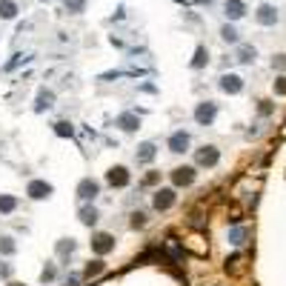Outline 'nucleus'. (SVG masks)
<instances>
[{
	"label": "nucleus",
	"mask_w": 286,
	"mask_h": 286,
	"mask_svg": "<svg viewBox=\"0 0 286 286\" xmlns=\"http://www.w3.org/2000/svg\"><path fill=\"white\" fill-rule=\"evenodd\" d=\"M14 14H17V6H14L11 0H0V17H3V20H11Z\"/></svg>",
	"instance_id": "22"
},
{
	"label": "nucleus",
	"mask_w": 286,
	"mask_h": 286,
	"mask_svg": "<svg viewBox=\"0 0 286 286\" xmlns=\"http://www.w3.org/2000/svg\"><path fill=\"white\" fill-rule=\"evenodd\" d=\"M11 275V266L9 263H3V266H0V278H9Z\"/></svg>",
	"instance_id": "35"
},
{
	"label": "nucleus",
	"mask_w": 286,
	"mask_h": 286,
	"mask_svg": "<svg viewBox=\"0 0 286 286\" xmlns=\"http://www.w3.org/2000/svg\"><path fill=\"white\" fill-rule=\"evenodd\" d=\"M272 66H278V69H286V57H284V55H278V57L272 60Z\"/></svg>",
	"instance_id": "34"
},
{
	"label": "nucleus",
	"mask_w": 286,
	"mask_h": 286,
	"mask_svg": "<svg viewBox=\"0 0 286 286\" xmlns=\"http://www.w3.org/2000/svg\"><path fill=\"white\" fill-rule=\"evenodd\" d=\"M220 37H223L226 43H238V32H235V26H223V29H220Z\"/></svg>",
	"instance_id": "24"
},
{
	"label": "nucleus",
	"mask_w": 286,
	"mask_h": 286,
	"mask_svg": "<svg viewBox=\"0 0 286 286\" xmlns=\"http://www.w3.org/2000/svg\"><path fill=\"white\" fill-rule=\"evenodd\" d=\"M40 281H43V284H52V281H55V266H46L43 272H40Z\"/></svg>",
	"instance_id": "30"
},
{
	"label": "nucleus",
	"mask_w": 286,
	"mask_h": 286,
	"mask_svg": "<svg viewBox=\"0 0 286 286\" xmlns=\"http://www.w3.org/2000/svg\"><path fill=\"white\" fill-rule=\"evenodd\" d=\"M220 89L226 92V95H238V92L243 89L240 75H223V78H220Z\"/></svg>",
	"instance_id": "10"
},
{
	"label": "nucleus",
	"mask_w": 286,
	"mask_h": 286,
	"mask_svg": "<svg viewBox=\"0 0 286 286\" xmlns=\"http://www.w3.org/2000/svg\"><path fill=\"white\" fill-rule=\"evenodd\" d=\"M243 238H246L243 229H232V232H229V240H232V243H243Z\"/></svg>",
	"instance_id": "29"
},
{
	"label": "nucleus",
	"mask_w": 286,
	"mask_h": 286,
	"mask_svg": "<svg viewBox=\"0 0 286 286\" xmlns=\"http://www.w3.org/2000/svg\"><path fill=\"white\" fill-rule=\"evenodd\" d=\"M103 269H106V263H103L100 258H95V261H89V263H86V269H83V278L89 281V278H95V275H100Z\"/></svg>",
	"instance_id": "17"
},
{
	"label": "nucleus",
	"mask_w": 286,
	"mask_h": 286,
	"mask_svg": "<svg viewBox=\"0 0 286 286\" xmlns=\"http://www.w3.org/2000/svg\"><path fill=\"white\" fill-rule=\"evenodd\" d=\"M106 181H109V186L123 189V186H129V169L126 166H112V169L106 172Z\"/></svg>",
	"instance_id": "7"
},
{
	"label": "nucleus",
	"mask_w": 286,
	"mask_h": 286,
	"mask_svg": "<svg viewBox=\"0 0 286 286\" xmlns=\"http://www.w3.org/2000/svg\"><path fill=\"white\" fill-rule=\"evenodd\" d=\"M258 112L266 117V114H272L275 112V106H272V100H261V106H258Z\"/></svg>",
	"instance_id": "32"
},
{
	"label": "nucleus",
	"mask_w": 286,
	"mask_h": 286,
	"mask_svg": "<svg viewBox=\"0 0 286 286\" xmlns=\"http://www.w3.org/2000/svg\"><path fill=\"white\" fill-rule=\"evenodd\" d=\"M0 252H3V255H11V252H14V240H11V238H0Z\"/></svg>",
	"instance_id": "26"
},
{
	"label": "nucleus",
	"mask_w": 286,
	"mask_h": 286,
	"mask_svg": "<svg viewBox=\"0 0 286 286\" xmlns=\"http://www.w3.org/2000/svg\"><path fill=\"white\" fill-rule=\"evenodd\" d=\"M55 132L60 137H72L75 135V129H72V123H66V120H60V123H55Z\"/></svg>",
	"instance_id": "23"
},
{
	"label": "nucleus",
	"mask_w": 286,
	"mask_h": 286,
	"mask_svg": "<svg viewBox=\"0 0 286 286\" xmlns=\"http://www.w3.org/2000/svg\"><path fill=\"white\" fill-rule=\"evenodd\" d=\"M9 286H23V284H9Z\"/></svg>",
	"instance_id": "36"
},
{
	"label": "nucleus",
	"mask_w": 286,
	"mask_h": 286,
	"mask_svg": "<svg viewBox=\"0 0 286 286\" xmlns=\"http://www.w3.org/2000/svg\"><path fill=\"white\" fill-rule=\"evenodd\" d=\"M114 249V235H109V232H95L92 235V252L95 255H109V252Z\"/></svg>",
	"instance_id": "1"
},
{
	"label": "nucleus",
	"mask_w": 286,
	"mask_h": 286,
	"mask_svg": "<svg viewBox=\"0 0 286 286\" xmlns=\"http://www.w3.org/2000/svg\"><path fill=\"white\" fill-rule=\"evenodd\" d=\"M235 57H238L240 63H255L258 52H255V46H238V55Z\"/></svg>",
	"instance_id": "18"
},
{
	"label": "nucleus",
	"mask_w": 286,
	"mask_h": 286,
	"mask_svg": "<svg viewBox=\"0 0 286 286\" xmlns=\"http://www.w3.org/2000/svg\"><path fill=\"white\" fill-rule=\"evenodd\" d=\"M26 194H29L32 200H43V197L52 194V186H49L46 181H32L29 186H26Z\"/></svg>",
	"instance_id": "8"
},
{
	"label": "nucleus",
	"mask_w": 286,
	"mask_h": 286,
	"mask_svg": "<svg viewBox=\"0 0 286 286\" xmlns=\"http://www.w3.org/2000/svg\"><path fill=\"white\" fill-rule=\"evenodd\" d=\"M255 17H258V23H261V26H275V23H278V9H275V6H269V3H263V6H258Z\"/></svg>",
	"instance_id": "9"
},
{
	"label": "nucleus",
	"mask_w": 286,
	"mask_h": 286,
	"mask_svg": "<svg viewBox=\"0 0 286 286\" xmlns=\"http://www.w3.org/2000/svg\"><path fill=\"white\" fill-rule=\"evenodd\" d=\"M194 178H197L194 166H178V169H172V183L175 186H192Z\"/></svg>",
	"instance_id": "4"
},
{
	"label": "nucleus",
	"mask_w": 286,
	"mask_h": 286,
	"mask_svg": "<svg viewBox=\"0 0 286 286\" xmlns=\"http://www.w3.org/2000/svg\"><path fill=\"white\" fill-rule=\"evenodd\" d=\"M155 155H158V146H155V143H143V146L137 149V163H152V160H155Z\"/></svg>",
	"instance_id": "14"
},
{
	"label": "nucleus",
	"mask_w": 286,
	"mask_h": 286,
	"mask_svg": "<svg viewBox=\"0 0 286 286\" xmlns=\"http://www.w3.org/2000/svg\"><path fill=\"white\" fill-rule=\"evenodd\" d=\"M132 226H135V229L146 226V215H143V212H135V215H132Z\"/></svg>",
	"instance_id": "31"
},
{
	"label": "nucleus",
	"mask_w": 286,
	"mask_h": 286,
	"mask_svg": "<svg viewBox=\"0 0 286 286\" xmlns=\"http://www.w3.org/2000/svg\"><path fill=\"white\" fill-rule=\"evenodd\" d=\"M175 200H178L175 189H158V192H155V197H152V206H155L158 212H166V209H172V206H175Z\"/></svg>",
	"instance_id": "3"
},
{
	"label": "nucleus",
	"mask_w": 286,
	"mask_h": 286,
	"mask_svg": "<svg viewBox=\"0 0 286 286\" xmlns=\"http://www.w3.org/2000/svg\"><path fill=\"white\" fill-rule=\"evenodd\" d=\"M243 269H246V258H243V255H232V258H226V272L229 275H243Z\"/></svg>",
	"instance_id": "13"
},
{
	"label": "nucleus",
	"mask_w": 286,
	"mask_h": 286,
	"mask_svg": "<svg viewBox=\"0 0 286 286\" xmlns=\"http://www.w3.org/2000/svg\"><path fill=\"white\" fill-rule=\"evenodd\" d=\"M66 9L72 11V14H80V11H83V0H66Z\"/></svg>",
	"instance_id": "27"
},
{
	"label": "nucleus",
	"mask_w": 286,
	"mask_h": 286,
	"mask_svg": "<svg viewBox=\"0 0 286 286\" xmlns=\"http://www.w3.org/2000/svg\"><path fill=\"white\" fill-rule=\"evenodd\" d=\"M186 149H189V135H186V132H175V135L169 137V152L181 155Z\"/></svg>",
	"instance_id": "12"
},
{
	"label": "nucleus",
	"mask_w": 286,
	"mask_h": 286,
	"mask_svg": "<svg viewBox=\"0 0 286 286\" xmlns=\"http://www.w3.org/2000/svg\"><path fill=\"white\" fill-rule=\"evenodd\" d=\"M206 60H209V52H206V46H197V49H194V57H192V69L206 66Z\"/></svg>",
	"instance_id": "21"
},
{
	"label": "nucleus",
	"mask_w": 286,
	"mask_h": 286,
	"mask_svg": "<svg viewBox=\"0 0 286 286\" xmlns=\"http://www.w3.org/2000/svg\"><path fill=\"white\" fill-rule=\"evenodd\" d=\"M160 181V172H149L146 178H143V186H155Z\"/></svg>",
	"instance_id": "33"
},
{
	"label": "nucleus",
	"mask_w": 286,
	"mask_h": 286,
	"mask_svg": "<svg viewBox=\"0 0 286 286\" xmlns=\"http://www.w3.org/2000/svg\"><path fill=\"white\" fill-rule=\"evenodd\" d=\"M75 252V240H60L57 243V255H72Z\"/></svg>",
	"instance_id": "25"
},
{
	"label": "nucleus",
	"mask_w": 286,
	"mask_h": 286,
	"mask_svg": "<svg viewBox=\"0 0 286 286\" xmlns=\"http://www.w3.org/2000/svg\"><path fill=\"white\" fill-rule=\"evenodd\" d=\"M97 209H95V206H83V209H80V223H83V226H95V223H97Z\"/></svg>",
	"instance_id": "16"
},
{
	"label": "nucleus",
	"mask_w": 286,
	"mask_h": 286,
	"mask_svg": "<svg viewBox=\"0 0 286 286\" xmlns=\"http://www.w3.org/2000/svg\"><path fill=\"white\" fill-rule=\"evenodd\" d=\"M17 209V197H11V194H0V212L3 215H9Z\"/></svg>",
	"instance_id": "20"
},
{
	"label": "nucleus",
	"mask_w": 286,
	"mask_h": 286,
	"mask_svg": "<svg viewBox=\"0 0 286 286\" xmlns=\"http://www.w3.org/2000/svg\"><path fill=\"white\" fill-rule=\"evenodd\" d=\"M117 126H120L123 132H135L137 126H140V117H137V114H132V112H126V114H120V117H117Z\"/></svg>",
	"instance_id": "15"
},
{
	"label": "nucleus",
	"mask_w": 286,
	"mask_h": 286,
	"mask_svg": "<svg viewBox=\"0 0 286 286\" xmlns=\"http://www.w3.org/2000/svg\"><path fill=\"white\" fill-rule=\"evenodd\" d=\"M217 160H220V152H217L215 146H200L194 152V163H197V166L212 169V166H217Z\"/></svg>",
	"instance_id": "2"
},
{
	"label": "nucleus",
	"mask_w": 286,
	"mask_h": 286,
	"mask_svg": "<svg viewBox=\"0 0 286 286\" xmlns=\"http://www.w3.org/2000/svg\"><path fill=\"white\" fill-rule=\"evenodd\" d=\"M52 103H55V95H52V92H40V95H37V103H34V109H37V112H43V109H49Z\"/></svg>",
	"instance_id": "19"
},
{
	"label": "nucleus",
	"mask_w": 286,
	"mask_h": 286,
	"mask_svg": "<svg viewBox=\"0 0 286 286\" xmlns=\"http://www.w3.org/2000/svg\"><path fill=\"white\" fill-rule=\"evenodd\" d=\"M97 194H100V183H97V181L86 178V181L78 183V197H80V200H95Z\"/></svg>",
	"instance_id": "6"
},
{
	"label": "nucleus",
	"mask_w": 286,
	"mask_h": 286,
	"mask_svg": "<svg viewBox=\"0 0 286 286\" xmlns=\"http://www.w3.org/2000/svg\"><path fill=\"white\" fill-rule=\"evenodd\" d=\"M275 95H281V97L286 95V75H281V78L275 80Z\"/></svg>",
	"instance_id": "28"
},
{
	"label": "nucleus",
	"mask_w": 286,
	"mask_h": 286,
	"mask_svg": "<svg viewBox=\"0 0 286 286\" xmlns=\"http://www.w3.org/2000/svg\"><path fill=\"white\" fill-rule=\"evenodd\" d=\"M229 20H240L243 14H246V3L243 0H226V6H223Z\"/></svg>",
	"instance_id": "11"
},
{
	"label": "nucleus",
	"mask_w": 286,
	"mask_h": 286,
	"mask_svg": "<svg viewBox=\"0 0 286 286\" xmlns=\"http://www.w3.org/2000/svg\"><path fill=\"white\" fill-rule=\"evenodd\" d=\"M215 114H217V106L212 100H206V103H200L197 109H194V120L200 126H209L212 120H215Z\"/></svg>",
	"instance_id": "5"
}]
</instances>
